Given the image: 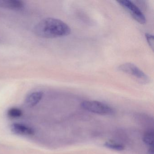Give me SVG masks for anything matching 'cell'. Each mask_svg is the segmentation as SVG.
<instances>
[{"label":"cell","instance_id":"cell-5","mask_svg":"<svg viewBox=\"0 0 154 154\" xmlns=\"http://www.w3.org/2000/svg\"><path fill=\"white\" fill-rule=\"evenodd\" d=\"M11 130L13 133L22 136H31L34 133L32 128L20 123H15L11 126Z\"/></svg>","mask_w":154,"mask_h":154},{"label":"cell","instance_id":"cell-11","mask_svg":"<svg viewBox=\"0 0 154 154\" xmlns=\"http://www.w3.org/2000/svg\"><path fill=\"white\" fill-rule=\"evenodd\" d=\"M145 37L150 48L152 50H154V38L153 35L149 33H146L145 34Z\"/></svg>","mask_w":154,"mask_h":154},{"label":"cell","instance_id":"cell-10","mask_svg":"<svg viewBox=\"0 0 154 154\" xmlns=\"http://www.w3.org/2000/svg\"><path fill=\"white\" fill-rule=\"evenodd\" d=\"M8 116L10 118H18L22 115V111L21 109L17 108H11L8 111Z\"/></svg>","mask_w":154,"mask_h":154},{"label":"cell","instance_id":"cell-12","mask_svg":"<svg viewBox=\"0 0 154 154\" xmlns=\"http://www.w3.org/2000/svg\"><path fill=\"white\" fill-rule=\"evenodd\" d=\"M148 153L149 154H154V146H150L149 149Z\"/></svg>","mask_w":154,"mask_h":154},{"label":"cell","instance_id":"cell-2","mask_svg":"<svg viewBox=\"0 0 154 154\" xmlns=\"http://www.w3.org/2000/svg\"><path fill=\"white\" fill-rule=\"evenodd\" d=\"M81 106L85 110L100 115H110L114 112L110 106L98 101H84L82 102Z\"/></svg>","mask_w":154,"mask_h":154},{"label":"cell","instance_id":"cell-8","mask_svg":"<svg viewBox=\"0 0 154 154\" xmlns=\"http://www.w3.org/2000/svg\"><path fill=\"white\" fill-rule=\"evenodd\" d=\"M154 133L153 130L148 131L144 134L143 141L149 146H154Z\"/></svg>","mask_w":154,"mask_h":154},{"label":"cell","instance_id":"cell-9","mask_svg":"<svg viewBox=\"0 0 154 154\" xmlns=\"http://www.w3.org/2000/svg\"><path fill=\"white\" fill-rule=\"evenodd\" d=\"M104 146L110 149H113L117 151H121L124 149V146L123 145L114 141H107L104 143Z\"/></svg>","mask_w":154,"mask_h":154},{"label":"cell","instance_id":"cell-3","mask_svg":"<svg viewBox=\"0 0 154 154\" xmlns=\"http://www.w3.org/2000/svg\"><path fill=\"white\" fill-rule=\"evenodd\" d=\"M119 70L133 77L140 82L147 84L149 82V78L143 71L137 66L131 63H127L119 66Z\"/></svg>","mask_w":154,"mask_h":154},{"label":"cell","instance_id":"cell-6","mask_svg":"<svg viewBox=\"0 0 154 154\" xmlns=\"http://www.w3.org/2000/svg\"><path fill=\"white\" fill-rule=\"evenodd\" d=\"M43 96V93L41 91H35L31 93L26 97L25 104L28 107H34L40 101Z\"/></svg>","mask_w":154,"mask_h":154},{"label":"cell","instance_id":"cell-7","mask_svg":"<svg viewBox=\"0 0 154 154\" xmlns=\"http://www.w3.org/2000/svg\"><path fill=\"white\" fill-rule=\"evenodd\" d=\"M23 2L17 0H0V7L12 10H20L24 7Z\"/></svg>","mask_w":154,"mask_h":154},{"label":"cell","instance_id":"cell-4","mask_svg":"<svg viewBox=\"0 0 154 154\" xmlns=\"http://www.w3.org/2000/svg\"><path fill=\"white\" fill-rule=\"evenodd\" d=\"M117 2L124 9L127 11L137 22L141 24L146 23V18L144 14L132 2L129 0H121L118 1Z\"/></svg>","mask_w":154,"mask_h":154},{"label":"cell","instance_id":"cell-1","mask_svg":"<svg viewBox=\"0 0 154 154\" xmlns=\"http://www.w3.org/2000/svg\"><path fill=\"white\" fill-rule=\"evenodd\" d=\"M34 32L40 37L56 38L68 35L71 30L66 23L60 20L47 18L41 20L35 26Z\"/></svg>","mask_w":154,"mask_h":154}]
</instances>
